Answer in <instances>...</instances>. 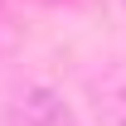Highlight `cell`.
<instances>
[{
  "mask_svg": "<svg viewBox=\"0 0 126 126\" xmlns=\"http://www.w3.org/2000/svg\"><path fill=\"white\" fill-rule=\"evenodd\" d=\"M15 126H73V121H68V111H63V102L53 92L34 87V92H24L15 102Z\"/></svg>",
  "mask_w": 126,
  "mask_h": 126,
  "instance_id": "1",
  "label": "cell"
}]
</instances>
